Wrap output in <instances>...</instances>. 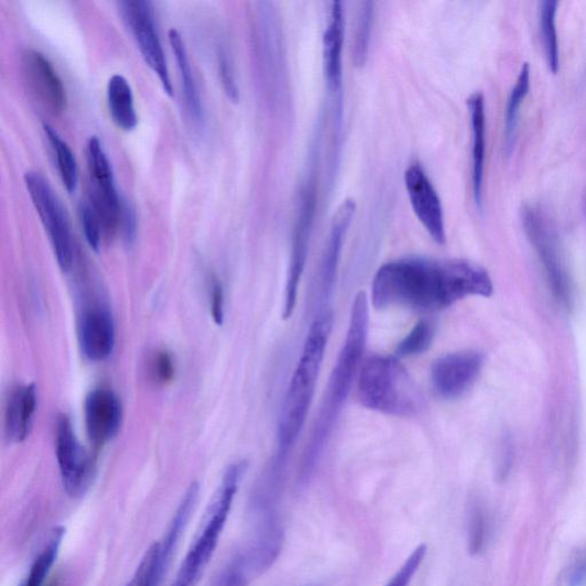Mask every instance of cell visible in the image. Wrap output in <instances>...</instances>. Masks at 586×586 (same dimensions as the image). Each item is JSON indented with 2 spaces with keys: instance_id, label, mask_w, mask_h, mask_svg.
<instances>
[{
  "instance_id": "cell-24",
  "label": "cell",
  "mask_w": 586,
  "mask_h": 586,
  "mask_svg": "<svg viewBox=\"0 0 586 586\" xmlns=\"http://www.w3.org/2000/svg\"><path fill=\"white\" fill-rule=\"evenodd\" d=\"M44 131L54 152L58 174L68 193L73 194L78 185V166L69 144L48 124Z\"/></svg>"
},
{
  "instance_id": "cell-33",
  "label": "cell",
  "mask_w": 586,
  "mask_h": 586,
  "mask_svg": "<svg viewBox=\"0 0 586 586\" xmlns=\"http://www.w3.org/2000/svg\"><path fill=\"white\" fill-rule=\"evenodd\" d=\"M219 73L226 95L232 102H238L240 99L238 83L225 52H220L219 54Z\"/></svg>"
},
{
  "instance_id": "cell-30",
  "label": "cell",
  "mask_w": 586,
  "mask_h": 586,
  "mask_svg": "<svg viewBox=\"0 0 586 586\" xmlns=\"http://www.w3.org/2000/svg\"><path fill=\"white\" fill-rule=\"evenodd\" d=\"M78 211L86 242L89 243L93 250L98 252L104 236L100 220L90 202L80 203Z\"/></svg>"
},
{
  "instance_id": "cell-14",
  "label": "cell",
  "mask_w": 586,
  "mask_h": 586,
  "mask_svg": "<svg viewBox=\"0 0 586 586\" xmlns=\"http://www.w3.org/2000/svg\"><path fill=\"white\" fill-rule=\"evenodd\" d=\"M84 416L91 443L100 448L111 442L121 428V400L109 389H96L85 399Z\"/></svg>"
},
{
  "instance_id": "cell-2",
  "label": "cell",
  "mask_w": 586,
  "mask_h": 586,
  "mask_svg": "<svg viewBox=\"0 0 586 586\" xmlns=\"http://www.w3.org/2000/svg\"><path fill=\"white\" fill-rule=\"evenodd\" d=\"M332 312L319 313L304 343L299 365L293 371L279 422L278 456L287 459L289 453L297 442L308 415L322 362L333 330Z\"/></svg>"
},
{
  "instance_id": "cell-27",
  "label": "cell",
  "mask_w": 586,
  "mask_h": 586,
  "mask_svg": "<svg viewBox=\"0 0 586 586\" xmlns=\"http://www.w3.org/2000/svg\"><path fill=\"white\" fill-rule=\"evenodd\" d=\"M373 14L375 10L372 2L360 4L354 42V61L358 68L365 67L368 61Z\"/></svg>"
},
{
  "instance_id": "cell-22",
  "label": "cell",
  "mask_w": 586,
  "mask_h": 586,
  "mask_svg": "<svg viewBox=\"0 0 586 586\" xmlns=\"http://www.w3.org/2000/svg\"><path fill=\"white\" fill-rule=\"evenodd\" d=\"M169 40L175 56V61L178 63L187 107L194 119L196 121H200L203 117V107L185 43L177 29H171L169 32Z\"/></svg>"
},
{
  "instance_id": "cell-23",
  "label": "cell",
  "mask_w": 586,
  "mask_h": 586,
  "mask_svg": "<svg viewBox=\"0 0 586 586\" xmlns=\"http://www.w3.org/2000/svg\"><path fill=\"white\" fill-rule=\"evenodd\" d=\"M66 535L64 527H56L47 540V543L43 547L42 552L37 555L31 572L26 577V580L21 586H44L46 579L54 566L58 553Z\"/></svg>"
},
{
  "instance_id": "cell-6",
  "label": "cell",
  "mask_w": 586,
  "mask_h": 586,
  "mask_svg": "<svg viewBox=\"0 0 586 586\" xmlns=\"http://www.w3.org/2000/svg\"><path fill=\"white\" fill-rule=\"evenodd\" d=\"M316 211V191L308 181L301 191L300 204L293 225L291 254L284 292L283 318L287 319L295 312L300 284L305 271Z\"/></svg>"
},
{
  "instance_id": "cell-31",
  "label": "cell",
  "mask_w": 586,
  "mask_h": 586,
  "mask_svg": "<svg viewBox=\"0 0 586 586\" xmlns=\"http://www.w3.org/2000/svg\"><path fill=\"white\" fill-rule=\"evenodd\" d=\"M426 553L425 544L417 546L386 586H409L424 562Z\"/></svg>"
},
{
  "instance_id": "cell-35",
  "label": "cell",
  "mask_w": 586,
  "mask_h": 586,
  "mask_svg": "<svg viewBox=\"0 0 586 586\" xmlns=\"http://www.w3.org/2000/svg\"><path fill=\"white\" fill-rule=\"evenodd\" d=\"M209 289L211 315L216 324L221 326L225 317V295L223 284L217 276L210 279Z\"/></svg>"
},
{
  "instance_id": "cell-28",
  "label": "cell",
  "mask_w": 586,
  "mask_h": 586,
  "mask_svg": "<svg viewBox=\"0 0 586 586\" xmlns=\"http://www.w3.org/2000/svg\"><path fill=\"white\" fill-rule=\"evenodd\" d=\"M434 328L430 321L422 319L397 347L399 357H414L424 354L432 344Z\"/></svg>"
},
{
  "instance_id": "cell-15",
  "label": "cell",
  "mask_w": 586,
  "mask_h": 586,
  "mask_svg": "<svg viewBox=\"0 0 586 586\" xmlns=\"http://www.w3.org/2000/svg\"><path fill=\"white\" fill-rule=\"evenodd\" d=\"M22 66L29 89L37 100L52 113H62L67 106L66 89L48 58L39 51H26Z\"/></svg>"
},
{
  "instance_id": "cell-17",
  "label": "cell",
  "mask_w": 586,
  "mask_h": 586,
  "mask_svg": "<svg viewBox=\"0 0 586 586\" xmlns=\"http://www.w3.org/2000/svg\"><path fill=\"white\" fill-rule=\"evenodd\" d=\"M184 533L181 525L170 524L163 540L146 550L127 586H160Z\"/></svg>"
},
{
  "instance_id": "cell-21",
  "label": "cell",
  "mask_w": 586,
  "mask_h": 586,
  "mask_svg": "<svg viewBox=\"0 0 586 586\" xmlns=\"http://www.w3.org/2000/svg\"><path fill=\"white\" fill-rule=\"evenodd\" d=\"M108 106L113 123L126 132L138 126L131 85L122 75H113L107 87Z\"/></svg>"
},
{
  "instance_id": "cell-8",
  "label": "cell",
  "mask_w": 586,
  "mask_h": 586,
  "mask_svg": "<svg viewBox=\"0 0 586 586\" xmlns=\"http://www.w3.org/2000/svg\"><path fill=\"white\" fill-rule=\"evenodd\" d=\"M55 455L66 492L77 498L89 489L95 473V460L76 436L66 414L57 416L55 426Z\"/></svg>"
},
{
  "instance_id": "cell-29",
  "label": "cell",
  "mask_w": 586,
  "mask_h": 586,
  "mask_svg": "<svg viewBox=\"0 0 586 586\" xmlns=\"http://www.w3.org/2000/svg\"><path fill=\"white\" fill-rule=\"evenodd\" d=\"M487 517L484 508L474 502L467 516V545L473 555L480 554L487 542Z\"/></svg>"
},
{
  "instance_id": "cell-12",
  "label": "cell",
  "mask_w": 586,
  "mask_h": 586,
  "mask_svg": "<svg viewBox=\"0 0 586 586\" xmlns=\"http://www.w3.org/2000/svg\"><path fill=\"white\" fill-rule=\"evenodd\" d=\"M525 231L535 247L555 296L564 304L572 301V285L564 262L556 245L553 232L542 217L533 209H527L523 214Z\"/></svg>"
},
{
  "instance_id": "cell-13",
  "label": "cell",
  "mask_w": 586,
  "mask_h": 586,
  "mask_svg": "<svg viewBox=\"0 0 586 586\" xmlns=\"http://www.w3.org/2000/svg\"><path fill=\"white\" fill-rule=\"evenodd\" d=\"M345 35V13L343 3L333 2L329 9L327 28L322 40L324 70L327 87L333 100L334 121L339 124L343 109V47Z\"/></svg>"
},
{
  "instance_id": "cell-5",
  "label": "cell",
  "mask_w": 586,
  "mask_h": 586,
  "mask_svg": "<svg viewBox=\"0 0 586 586\" xmlns=\"http://www.w3.org/2000/svg\"><path fill=\"white\" fill-rule=\"evenodd\" d=\"M24 182L47 231L58 267L64 272H69L74 262V242L63 203L41 173L26 172Z\"/></svg>"
},
{
  "instance_id": "cell-9",
  "label": "cell",
  "mask_w": 586,
  "mask_h": 586,
  "mask_svg": "<svg viewBox=\"0 0 586 586\" xmlns=\"http://www.w3.org/2000/svg\"><path fill=\"white\" fill-rule=\"evenodd\" d=\"M120 12L132 33L146 64L159 76L164 91L173 96V86L165 54L158 33L153 6L142 0H128L120 3Z\"/></svg>"
},
{
  "instance_id": "cell-25",
  "label": "cell",
  "mask_w": 586,
  "mask_h": 586,
  "mask_svg": "<svg viewBox=\"0 0 586 586\" xmlns=\"http://www.w3.org/2000/svg\"><path fill=\"white\" fill-rule=\"evenodd\" d=\"M558 2L555 0H544L541 4L540 25L544 46V53L549 69L556 74L560 72V42L556 33L555 15L558 10Z\"/></svg>"
},
{
  "instance_id": "cell-16",
  "label": "cell",
  "mask_w": 586,
  "mask_h": 586,
  "mask_svg": "<svg viewBox=\"0 0 586 586\" xmlns=\"http://www.w3.org/2000/svg\"><path fill=\"white\" fill-rule=\"evenodd\" d=\"M78 338L83 355L94 362L107 360L116 343L115 322L102 305L84 310L78 322Z\"/></svg>"
},
{
  "instance_id": "cell-20",
  "label": "cell",
  "mask_w": 586,
  "mask_h": 586,
  "mask_svg": "<svg viewBox=\"0 0 586 586\" xmlns=\"http://www.w3.org/2000/svg\"><path fill=\"white\" fill-rule=\"evenodd\" d=\"M37 409V390L35 386L15 389L8 402L6 415L7 436L14 444H21L31 434Z\"/></svg>"
},
{
  "instance_id": "cell-26",
  "label": "cell",
  "mask_w": 586,
  "mask_h": 586,
  "mask_svg": "<svg viewBox=\"0 0 586 586\" xmlns=\"http://www.w3.org/2000/svg\"><path fill=\"white\" fill-rule=\"evenodd\" d=\"M531 87V67L529 64H523L521 67L520 74L513 87V90L510 95L508 109H507V121H506V139L508 149H511L513 139L516 135L518 117L520 107L530 93Z\"/></svg>"
},
{
  "instance_id": "cell-11",
  "label": "cell",
  "mask_w": 586,
  "mask_h": 586,
  "mask_svg": "<svg viewBox=\"0 0 586 586\" xmlns=\"http://www.w3.org/2000/svg\"><path fill=\"white\" fill-rule=\"evenodd\" d=\"M484 358L476 350H462L434 361L431 370L435 392L444 399H457L477 382Z\"/></svg>"
},
{
  "instance_id": "cell-10",
  "label": "cell",
  "mask_w": 586,
  "mask_h": 586,
  "mask_svg": "<svg viewBox=\"0 0 586 586\" xmlns=\"http://www.w3.org/2000/svg\"><path fill=\"white\" fill-rule=\"evenodd\" d=\"M404 186L412 208L434 242L446 243V224L442 199L420 163L404 172Z\"/></svg>"
},
{
  "instance_id": "cell-1",
  "label": "cell",
  "mask_w": 586,
  "mask_h": 586,
  "mask_svg": "<svg viewBox=\"0 0 586 586\" xmlns=\"http://www.w3.org/2000/svg\"><path fill=\"white\" fill-rule=\"evenodd\" d=\"M492 290L489 274L475 262L404 258L388 262L377 271L371 301L377 310L405 307L434 312L467 297H490Z\"/></svg>"
},
{
  "instance_id": "cell-18",
  "label": "cell",
  "mask_w": 586,
  "mask_h": 586,
  "mask_svg": "<svg viewBox=\"0 0 586 586\" xmlns=\"http://www.w3.org/2000/svg\"><path fill=\"white\" fill-rule=\"evenodd\" d=\"M356 200L354 198H347L343 200L334 216L328 242L324 257H322L319 270L321 290L325 293V295H327L328 291L333 286L341 253L343 242L351 220H354L356 216Z\"/></svg>"
},
{
  "instance_id": "cell-19",
  "label": "cell",
  "mask_w": 586,
  "mask_h": 586,
  "mask_svg": "<svg viewBox=\"0 0 586 586\" xmlns=\"http://www.w3.org/2000/svg\"><path fill=\"white\" fill-rule=\"evenodd\" d=\"M473 133V188L479 210H482L486 162V104L481 93L467 99Z\"/></svg>"
},
{
  "instance_id": "cell-3",
  "label": "cell",
  "mask_w": 586,
  "mask_h": 586,
  "mask_svg": "<svg viewBox=\"0 0 586 586\" xmlns=\"http://www.w3.org/2000/svg\"><path fill=\"white\" fill-rule=\"evenodd\" d=\"M358 397L373 412L397 417L417 413L421 394L406 369L394 357L365 358L358 376Z\"/></svg>"
},
{
  "instance_id": "cell-34",
  "label": "cell",
  "mask_w": 586,
  "mask_h": 586,
  "mask_svg": "<svg viewBox=\"0 0 586 586\" xmlns=\"http://www.w3.org/2000/svg\"><path fill=\"white\" fill-rule=\"evenodd\" d=\"M251 578L236 558L225 567L216 586H249Z\"/></svg>"
},
{
  "instance_id": "cell-36",
  "label": "cell",
  "mask_w": 586,
  "mask_h": 586,
  "mask_svg": "<svg viewBox=\"0 0 586 586\" xmlns=\"http://www.w3.org/2000/svg\"><path fill=\"white\" fill-rule=\"evenodd\" d=\"M124 240L128 243H132L137 234V217L130 205L123 200L122 216L120 226Z\"/></svg>"
},
{
  "instance_id": "cell-4",
  "label": "cell",
  "mask_w": 586,
  "mask_h": 586,
  "mask_svg": "<svg viewBox=\"0 0 586 586\" xmlns=\"http://www.w3.org/2000/svg\"><path fill=\"white\" fill-rule=\"evenodd\" d=\"M246 467V463L241 462L227 468L207 514L204 517L200 531L191 545L171 586H196L198 584L214 558Z\"/></svg>"
},
{
  "instance_id": "cell-32",
  "label": "cell",
  "mask_w": 586,
  "mask_h": 586,
  "mask_svg": "<svg viewBox=\"0 0 586 586\" xmlns=\"http://www.w3.org/2000/svg\"><path fill=\"white\" fill-rule=\"evenodd\" d=\"M150 376L156 384L166 386L172 382L175 366L172 356L166 350H158L150 359Z\"/></svg>"
},
{
  "instance_id": "cell-7",
  "label": "cell",
  "mask_w": 586,
  "mask_h": 586,
  "mask_svg": "<svg viewBox=\"0 0 586 586\" xmlns=\"http://www.w3.org/2000/svg\"><path fill=\"white\" fill-rule=\"evenodd\" d=\"M86 155L93 188L90 203L105 236H113L121 225L123 200L117 193L113 172L98 137H91L87 141Z\"/></svg>"
}]
</instances>
